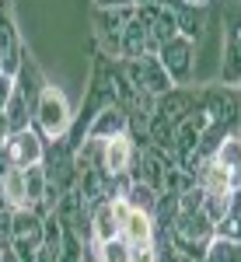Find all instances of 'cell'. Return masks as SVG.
Here are the masks:
<instances>
[{"label":"cell","mask_w":241,"mask_h":262,"mask_svg":"<svg viewBox=\"0 0 241 262\" xmlns=\"http://www.w3.org/2000/svg\"><path fill=\"white\" fill-rule=\"evenodd\" d=\"M150 217H154V227H158L161 234H164V242H168V231H171V224L179 217V196L161 192L158 203H154V210H150Z\"/></svg>","instance_id":"17"},{"label":"cell","mask_w":241,"mask_h":262,"mask_svg":"<svg viewBox=\"0 0 241 262\" xmlns=\"http://www.w3.org/2000/svg\"><path fill=\"white\" fill-rule=\"evenodd\" d=\"M84 259V238L63 227V248H60V262H80Z\"/></svg>","instance_id":"25"},{"label":"cell","mask_w":241,"mask_h":262,"mask_svg":"<svg viewBox=\"0 0 241 262\" xmlns=\"http://www.w3.org/2000/svg\"><path fill=\"white\" fill-rule=\"evenodd\" d=\"M119 238L129 245V248H137V245H154V238H158L154 217L143 213V210H129V217L119 224Z\"/></svg>","instance_id":"10"},{"label":"cell","mask_w":241,"mask_h":262,"mask_svg":"<svg viewBox=\"0 0 241 262\" xmlns=\"http://www.w3.org/2000/svg\"><path fill=\"white\" fill-rule=\"evenodd\" d=\"M147 53H154L150 49V35H147V25L137 18V11H133V18L126 21V28H122V56L126 60H140Z\"/></svg>","instance_id":"13"},{"label":"cell","mask_w":241,"mask_h":262,"mask_svg":"<svg viewBox=\"0 0 241 262\" xmlns=\"http://www.w3.org/2000/svg\"><path fill=\"white\" fill-rule=\"evenodd\" d=\"M175 21H179V35H185V39H192V42H200L203 32L210 28L206 11L196 7V4H179L175 7Z\"/></svg>","instance_id":"14"},{"label":"cell","mask_w":241,"mask_h":262,"mask_svg":"<svg viewBox=\"0 0 241 262\" xmlns=\"http://www.w3.org/2000/svg\"><path fill=\"white\" fill-rule=\"evenodd\" d=\"M4 112H7V119H11V133H14V129H25V126H32V101L25 98L18 88H14L11 101L4 105Z\"/></svg>","instance_id":"20"},{"label":"cell","mask_w":241,"mask_h":262,"mask_svg":"<svg viewBox=\"0 0 241 262\" xmlns=\"http://www.w3.org/2000/svg\"><path fill=\"white\" fill-rule=\"evenodd\" d=\"M196 101H200V91L179 84V88H171V91H164V95L154 98V116H161L168 122H182L185 116L196 112Z\"/></svg>","instance_id":"8"},{"label":"cell","mask_w":241,"mask_h":262,"mask_svg":"<svg viewBox=\"0 0 241 262\" xmlns=\"http://www.w3.org/2000/svg\"><path fill=\"white\" fill-rule=\"evenodd\" d=\"M98 11H119V7H137L133 0H95Z\"/></svg>","instance_id":"29"},{"label":"cell","mask_w":241,"mask_h":262,"mask_svg":"<svg viewBox=\"0 0 241 262\" xmlns=\"http://www.w3.org/2000/svg\"><path fill=\"white\" fill-rule=\"evenodd\" d=\"M158 189H154V185H147V182H129V189H126V196H122V200L129 203V206H133V210H143V213H150V210H154V203H158Z\"/></svg>","instance_id":"19"},{"label":"cell","mask_w":241,"mask_h":262,"mask_svg":"<svg viewBox=\"0 0 241 262\" xmlns=\"http://www.w3.org/2000/svg\"><path fill=\"white\" fill-rule=\"evenodd\" d=\"M42 154H46V137H42L35 126L14 129V133L4 140V158H7L11 168H32V164H42Z\"/></svg>","instance_id":"5"},{"label":"cell","mask_w":241,"mask_h":262,"mask_svg":"<svg viewBox=\"0 0 241 262\" xmlns=\"http://www.w3.org/2000/svg\"><path fill=\"white\" fill-rule=\"evenodd\" d=\"M196 108L203 112L206 126H227L231 129L241 112V91H231L227 84L224 88H206V91H200Z\"/></svg>","instance_id":"3"},{"label":"cell","mask_w":241,"mask_h":262,"mask_svg":"<svg viewBox=\"0 0 241 262\" xmlns=\"http://www.w3.org/2000/svg\"><path fill=\"white\" fill-rule=\"evenodd\" d=\"M137 154V143L129 133H116L108 140H101V171L105 175H129V164Z\"/></svg>","instance_id":"7"},{"label":"cell","mask_w":241,"mask_h":262,"mask_svg":"<svg viewBox=\"0 0 241 262\" xmlns=\"http://www.w3.org/2000/svg\"><path fill=\"white\" fill-rule=\"evenodd\" d=\"M206 189V192H241V171H231V168H224L221 161H210L203 164L200 179H196Z\"/></svg>","instance_id":"11"},{"label":"cell","mask_w":241,"mask_h":262,"mask_svg":"<svg viewBox=\"0 0 241 262\" xmlns=\"http://www.w3.org/2000/svg\"><path fill=\"white\" fill-rule=\"evenodd\" d=\"M14 88H18L25 98L32 101V108H35V98L42 95V88H46V81H42V74H39V67L32 60H21L18 67V74H14Z\"/></svg>","instance_id":"16"},{"label":"cell","mask_w":241,"mask_h":262,"mask_svg":"<svg viewBox=\"0 0 241 262\" xmlns=\"http://www.w3.org/2000/svg\"><path fill=\"white\" fill-rule=\"evenodd\" d=\"M238 137H241V112H238Z\"/></svg>","instance_id":"35"},{"label":"cell","mask_w":241,"mask_h":262,"mask_svg":"<svg viewBox=\"0 0 241 262\" xmlns=\"http://www.w3.org/2000/svg\"><path fill=\"white\" fill-rule=\"evenodd\" d=\"M234 203H238V210H241V192H234Z\"/></svg>","instance_id":"34"},{"label":"cell","mask_w":241,"mask_h":262,"mask_svg":"<svg viewBox=\"0 0 241 262\" xmlns=\"http://www.w3.org/2000/svg\"><path fill=\"white\" fill-rule=\"evenodd\" d=\"M32 262H56V259H53V255H49L46 248H39V252H35V259H32Z\"/></svg>","instance_id":"32"},{"label":"cell","mask_w":241,"mask_h":262,"mask_svg":"<svg viewBox=\"0 0 241 262\" xmlns=\"http://www.w3.org/2000/svg\"><path fill=\"white\" fill-rule=\"evenodd\" d=\"M158 60L164 63L168 77L175 84H189L196 74V42L185 39V35H175L158 49Z\"/></svg>","instance_id":"4"},{"label":"cell","mask_w":241,"mask_h":262,"mask_svg":"<svg viewBox=\"0 0 241 262\" xmlns=\"http://www.w3.org/2000/svg\"><path fill=\"white\" fill-rule=\"evenodd\" d=\"M221 81L224 84L241 81V11H227V28H224V46H221Z\"/></svg>","instance_id":"6"},{"label":"cell","mask_w":241,"mask_h":262,"mask_svg":"<svg viewBox=\"0 0 241 262\" xmlns=\"http://www.w3.org/2000/svg\"><path fill=\"white\" fill-rule=\"evenodd\" d=\"M0 192H4V206L7 210H32L28 203V185H25V168H11L0 175Z\"/></svg>","instance_id":"12"},{"label":"cell","mask_w":241,"mask_h":262,"mask_svg":"<svg viewBox=\"0 0 241 262\" xmlns=\"http://www.w3.org/2000/svg\"><path fill=\"white\" fill-rule=\"evenodd\" d=\"M126 119H129L126 108L112 101V105H105V108L95 112V119L87 122L84 137H87V140H108V137H116V133H126ZM84 137H80V140H84Z\"/></svg>","instance_id":"9"},{"label":"cell","mask_w":241,"mask_h":262,"mask_svg":"<svg viewBox=\"0 0 241 262\" xmlns=\"http://www.w3.org/2000/svg\"><path fill=\"white\" fill-rule=\"evenodd\" d=\"M7 137H11V119H7V112L0 108V143L7 140Z\"/></svg>","instance_id":"30"},{"label":"cell","mask_w":241,"mask_h":262,"mask_svg":"<svg viewBox=\"0 0 241 262\" xmlns=\"http://www.w3.org/2000/svg\"><path fill=\"white\" fill-rule=\"evenodd\" d=\"M11 95H14V77L0 70V108H4V105L11 101Z\"/></svg>","instance_id":"28"},{"label":"cell","mask_w":241,"mask_h":262,"mask_svg":"<svg viewBox=\"0 0 241 262\" xmlns=\"http://www.w3.org/2000/svg\"><path fill=\"white\" fill-rule=\"evenodd\" d=\"M80 262H98V259H87V255H84V259H80Z\"/></svg>","instance_id":"36"},{"label":"cell","mask_w":241,"mask_h":262,"mask_svg":"<svg viewBox=\"0 0 241 262\" xmlns=\"http://www.w3.org/2000/svg\"><path fill=\"white\" fill-rule=\"evenodd\" d=\"M182 4H196V7H206L210 0H182Z\"/></svg>","instance_id":"33"},{"label":"cell","mask_w":241,"mask_h":262,"mask_svg":"<svg viewBox=\"0 0 241 262\" xmlns=\"http://www.w3.org/2000/svg\"><path fill=\"white\" fill-rule=\"evenodd\" d=\"M95 259L98 262H129V245L116 234V238H108V242L95 245Z\"/></svg>","instance_id":"22"},{"label":"cell","mask_w":241,"mask_h":262,"mask_svg":"<svg viewBox=\"0 0 241 262\" xmlns=\"http://www.w3.org/2000/svg\"><path fill=\"white\" fill-rule=\"evenodd\" d=\"M231 203H234V192H206V196H203V213L217 224L221 217H227Z\"/></svg>","instance_id":"24"},{"label":"cell","mask_w":241,"mask_h":262,"mask_svg":"<svg viewBox=\"0 0 241 262\" xmlns=\"http://www.w3.org/2000/svg\"><path fill=\"white\" fill-rule=\"evenodd\" d=\"M213 234L217 238H227V242H241V210L238 203H231V210H227V217L213 224Z\"/></svg>","instance_id":"23"},{"label":"cell","mask_w":241,"mask_h":262,"mask_svg":"<svg viewBox=\"0 0 241 262\" xmlns=\"http://www.w3.org/2000/svg\"><path fill=\"white\" fill-rule=\"evenodd\" d=\"M32 126L39 129L46 140H63L74 126V108L56 84H46L42 95L35 98V108H32Z\"/></svg>","instance_id":"1"},{"label":"cell","mask_w":241,"mask_h":262,"mask_svg":"<svg viewBox=\"0 0 241 262\" xmlns=\"http://www.w3.org/2000/svg\"><path fill=\"white\" fill-rule=\"evenodd\" d=\"M119 234V224H116V213H112V203H98L91 210V245H101L108 238Z\"/></svg>","instance_id":"15"},{"label":"cell","mask_w":241,"mask_h":262,"mask_svg":"<svg viewBox=\"0 0 241 262\" xmlns=\"http://www.w3.org/2000/svg\"><path fill=\"white\" fill-rule=\"evenodd\" d=\"M238 84H241V81H238Z\"/></svg>","instance_id":"37"},{"label":"cell","mask_w":241,"mask_h":262,"mask_svg":"<svg viewBox=\"0 0 241 262\" xmlns=\"http://www.w3.org/2000/svg\"><path fill=\"white\" fill-rule=\"evenodd\" d=\"M0 262H21V259H18V252H14L11 245H0Z\"/></svg>","instance_id":"31"},{"label":"cell","mask_w":241,"mask_h":262,"mask_svg":"<svg viewBox=\"0 0 241 262\" xmlns=\"http://www.w3.org/2000/svg\"><path fill=\"white\" fill-rule=\"evenodd\" d=\"M129 262H161L158 245H137V248H129Z\"/></svg>","instance_id":"27"},{"label":"cell","mask_w":241,"mask_h":262,"mask_svg":"<svg viewBox=\"0 0 241 262\" xmlns=\"http://www.w3.org/2000/svg\"><path fill=\"white\" fill-rule=\"evenodd\" d=\"M203 196H206V189H203L200 182H192L185 192H179V213H196V210H203Z\"/></svg>","instance_id":"26"},{"label":"cell","mask_w":241,"mask_h":262,"mask_svg":"<svg viewBox=\"0 0 241 262\" xmlns=\"http://www.w3.org/2000/svg\"><path fill=\"white\" fill-rule=\"evenodd\" d=\"M213 161H221L224 168H231V171H241V137L238 133H227V137L217 143Z\"/></svg>","instance_id":"21"},{"label":"cell","mask_w":241,"mask_h":262,"mask_svg":"<svg viewBox=\"0 0 241 262\" xmlns=\"http://www.w3.org/2000/svg\"><path fill=\"white\" fill-rule=\"evenodd\" d=\"M200 262H241V242H227V238H210V245L203 248Z\"/></svg>","instance_id":"18"},{"label":"cell","mask_w":241,"mask_h":262,"mask_svg":"<svg viewBox=\"0 0 241 262\" xmlns=\"http://www.w3.org/2000/svg\"><path fill=\"white\" fill-rule=\"evenodd\" d=\"M210 238H213V221L203 210H196V213H179L175 224H171V231H168V242L175 245V248H182L185 255H192V259L203 255V248L210 245Z\"/></svg>","instance_id":"2"}]
</instances>
